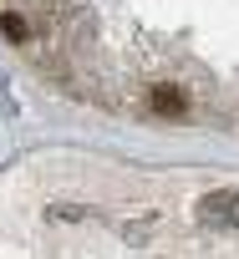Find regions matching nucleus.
<instances>
[{"mask_svg":"<svg viewBox=\"0 0 239 259\" xmlns=\"http://www.w3.org/2000/svg\"><path fill=\"white\" fill-rule=\"evenodd\" d=\"M153 107H158V112H183V102H178V92H168V87L158 92V102H153Z\"/></svg>","mask_w":239,"mask_h":259,"instance_id":"obj_1","label":"nucleus"},{"mask_svg":"<svg viewBox=\"0 0 239 259\" xmlns=\"http://www.w3.org/2000/svg\"><path fill=\"white\" fill-rule=\"evenodd\" d=\"M0 26H6V36H16V41H21V36H26V26H21V21H16V16H6V21H0Z\"/></svg>","mask_w":239,"mask_h":259,"instance_id":"obj_2","label":"nucleus"}]
</instances>
